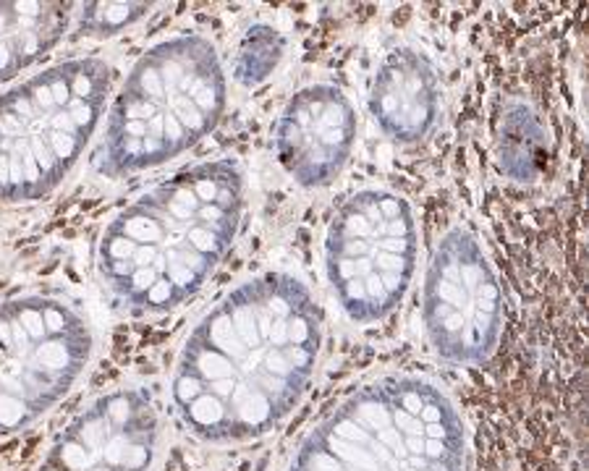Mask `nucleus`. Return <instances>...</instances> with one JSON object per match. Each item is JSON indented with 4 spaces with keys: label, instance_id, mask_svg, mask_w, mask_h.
Instances as JSON below:
<instances>
[{
    "label": "nucleus",
    "instance_id": "nucleus-3",
    "mask_svg": "<svg viewBox=\"0 0 589 471\" xmlns=\"http://www.w3.org/2000/svg\"><path fill=\"white\" fill-rule=\"evenodd\" d=\"M466 430L453 398L422 374L359 385L304 437L291 471H464Z\"/></svg>",
    "mask_w": 589,
    "mask_h": 471
},
{
    "label": "nucleus",
    "instance_id": "nucleus-9",
    "mask_svg": "<svg viewBox=\"0 0 589 471\" xmlns=\"http://www.w3.org/2000/svg\"><path fill=\"white\" fill-rule=\"evenodd\" d=\"M155 427L144 395L113 393L76 419L42 471H144L155 453Z\"/></svg>",
    "mask_w": 589,
    "mask_h": 471
},
{
    "label": "nucleus",
    "instance_id": "nucleus-7",
    "mask_svg": "<svg viewBox=\"0 0 589 471\" xmlns=\"http://www.w3.org/2000/svg\"><path fill=\"white\" fill-rule=\"evenodd\" d=\"M422 320L432 351L453 367H477L495 353L503 294L477 236L448 231L429 259Z\"/></svg>",
    "mask_w": 589,
    "mask_h": 471
},
{
    "label": "nucleus",
    "instance_id": "nucleus-10",
    "mask_svg": "<svg viewBox=\"0 0 589 471\" xmlns=\"http://www.w3.org/2000/svg\"><path fill=\"white\" fill-rule=\"evenodd\" d=\"M369 113L385 137L419 142L440 116V81L435 65L414 48L385 55L369 86Z\"/></svg>",
    "mask_w": 589,
    "mask_h": 471
},
{
    "label": "nucleus",
    "instance_id": "nucleus-1",
    "mask_svg": "<svg viewBox=\"0 0 589 471\" xmlns=\"http://www.w3.org/2000/svg\"><path fill=\"white\" fill-rule=\"evenodd\" d=\"M322 351V317L288 273L249 278L205 314L184 346L173 400L207 440L267 432L307 393Z\"/></svg>",
    "mask_w": 589,
    "mask_h": 471
},
{
    "label": "nucleus",
    "instance_id": "nucleus-12",
    "mask_svg": "<svg viewBox=\"0 0 589 471\" xmlns=\"http://www.w3.org/2000/svg\"><path fill=\"white\" fill-rule=\"evenodd\" d=\"M147 11L144 3H97V6H86L81 16V29L92 32V34H113L123 29L126 24L137 21Z\"/></svg>",
    "mask_w": 589,
    "mask_h": 471
},
{
    "label": "nucleus",
    "instance_id": "nucleus-5",
    "mask_svg": "<svg viewBox=\"0 0 589 471\" xmlns=\"http://www.w3.org/2000/svg\"><path fill=\"white\" fill-rule=\"evenodd\" d=\"M107 89V65L76 58L0 100V199H39L63 181L100 123Z\"/></svg>",
    "mask_w": 589,
    "mask_h": 471
},
{
    "label": "nucleus",
    "instance_id": "nucleus-11",
    "mask_svg": "<svg viewBox=\"0 0 589 471\" xmlns=\"http://www.w3.org/2000/svg\"><path fill=\"white\" fill-rule=\"evenodd\" d=\"M542 149H545V128L539 118L524 105H516L503 118L497 137V157L503 170L518 181L534 178L542 165Z\"/></svg>",
    "mask_w": 589,
    "mask_h": 471
},
{
    "label": "nucleus",
    "instance_id": "nucleus-6",
    "mask_svg": "<svg viewBox=\"0 0 589 471\" xmlns=\"http://www.w3.org/2000/svg\"><path fill=\"white\" fill-rule=\"evenodd\" d=\"M411 205L388 189H361L341 201L325 233V273L343 314L372 325L401 306L417 270Z\"/></svg>",
    "mask_w": 589,
    "mask_h": 471
},
{
    "label": "nucleus",
    "instance_id": "nucleus-2",
    "mask_svg": "<svg viewBox=\"0 0 589 471\" xmlns=\"http://www.w3.org/2000/svg\"><path fill=\"white\" fill-rule=\"evenodd\" d=\"M244 210L233 160L199 163L157 184L107 226L100 275L123 306L165 311L191 299L231 249Z\"/></svg>",
    "mask_w": 589,
    "mask_h": 471
},
{
    "label": "nucleus",
    "instance_id": "nucleus-4",
    "mask_svg": "<svg viewBox=\"0 0 589 471\" xmlns=\"http://www.w3.org/2000/svg\"><path fill=\"white\" fill-rule=\"evenodd\" d=\"M225 107V76L202 37L155 44L131 69L107 116L100 168L121 175L155 168L210 133Z\"/></svg>",
    "mask_w": 589,
    "mask_h": 471
},
{
    "label": "nucleus",
    "instance_id": "nucleus-8",
    "mask_svg": "<svg viewBox=\"0 0 589 471\" xmlns=\"http://www.w3.org/2000/svg\"><path fill=\"white\" fill-rule=\"evenodd\" d=\"M356 113L333 84H312L288 100L275 126V147L283 168L307 189L328 186L351 157Z\"/></svg>",
    "mask_w": 589,
    "mask_h": 471
}]
</instances>
